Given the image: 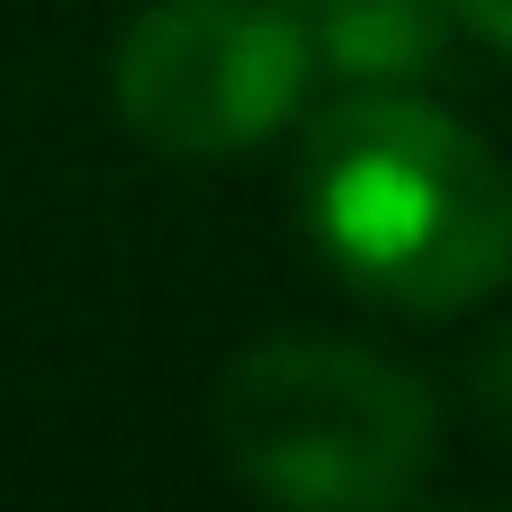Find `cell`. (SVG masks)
<instances>
[{"label": "cell", "instance_id": "3957f363", "mask_svg": "<svg viewBox=\"0 0 512 512\" xmlns=\"http://www.w3.org/2000/svg\"><path fill=\"white\" fill-rule=\"evenodd\" d=\"M324 81L297 0H153L117 36V117L162 162H243L306 117Z\"/></svg>", "mask_w": 512, "mask_h": 512}, {"label": "cell", "instance_id": "5b68a950", "mask_svg": "<svg viewBox=\"0 0 512 512\" xmlns=\"http://www.w3.org/2000/svg\"><path fill=\"white\" fill-rule=\"evenodd\" d=\"M477 405H486V423H495V432H512V324L477 351Z\"/></svg>", "mask_w": 512, "mask_h": 512}, {"label": "cell", "instance_id": "6da1fadb", "mask_svg": "<svg viewBox=\"0 0 512 512\" xmlns=\"http://www.w3.org/2000/svg\"><path fill=\"white\" fill-rule=\"evenodd\" d=\"M297 216L387 315H477L512 288L504 153L414 81H351L297 135Z\"/></svg>", "mask_w": 512, "mask_h": 512}, {"label": "cell", "instance_id": "52a82bcc", "mask_svg": "<svg viewBox=\"0 0 512 512\" xmlns=\"http://www.w3.org/2000/svg\"><path fill=\"white\" fill-rule=\"evenodd\" d=\"M297 9H324V0H297Z\"/></svg>", "mask_w": 512, "mask_h": 512}, {"label": "cell", "instance_id": "277c9868", "mask_svg": "<svg viewBox=\"0 0 512 512\" xmlns=\"http://www.w3.org/2000/svg\"><path fill=\"white\" fill-rule=\"evenodd\" d=\"M450 0H324L306 9L315 63L333 81H423L450 45Z\"/></svg>", "mask_w": 512, "mask_h": 512}, {"label": "cell", "instance_id": "8992f818", "mask_svg": "<svg viewBox=\"0 0 512 512\" xmlns=\"http://www.w3.org/2000/svg\"><path fill=\"white\" fill-rule=\"evenodd\" d=\"M450 18L477 36V45H495V54H512V0H450Z\"/></svg>", "mask_w": 512, "mask_h": 512}, {"label": "cell", "instance_id": "7a4b0ae2", "mask_svg": "<svg viewBox=\"0 0 512 512\" xmlns=\"http://www.w3.org/2000/svg\"><path fill=\"white\" fill-rule=\"evenodd\" d=\"M216 450L270 504L387 512L432 486L441 396L369 342L270 333L216 378Z\"/></svg>", "mask_w": 512, "mask_h": 512}]
</instances>
